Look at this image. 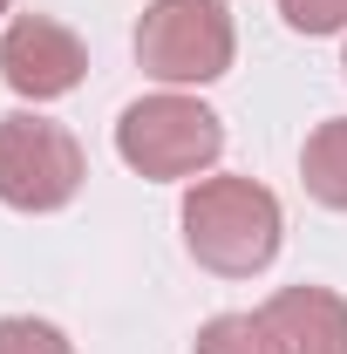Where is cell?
<instances>
[{
    "label": "cell",
    "mask_w": 347,
    "mask_h": 354,
    "mask_svg": "<svg viewBox=\"0 0 347 354\" xmlns=\"http://www.w3.org/2000/svg\"><path fill=\"white\" fill-rule=\"evenodd\" d=\"M184 245L191 259L218 272V279H252L279 259V239H286V212L279 198L265 191L259 177H198L184 191Z\"/></svg>",
    "instance_id": "6da1fadb"
},
{
    "label": "cell",
    "mask_w": 347,
    "mask_h": 354,
    "mask_svg": "<svg viewBox=\"0 0 347 354\" xmlns=\"http://www.w3.org/2000/svg\"><path fill=\"white\" fill-rule=\"evenodd\" d=\"M218 150H225V123H218V109H205L198 95H177V88L136 95L130 109L116 116V157L136 177L177 184V177L212 171Z\"/></svg>",
    "instance_id": "7a4b0ae2"
},
{
    "label": "cell",
    "mask_w": 347,
    "mask_h": 354,
    "mask_svg": "<svg viewBox=\"0 0 347 354\" xmlns=\"http://www.w3.org/2000/svg\"><path fill=\"white\" fill-rule=\"evenodd\" d=\"M238 55V35H232V14L225 0H150L143 21H136V62L143 75L171 88H198L218 82Z\"/></svg>",
    "instance_id": "3957f363"
},
{
    "label": "cell",
    "mask_w": 347,
    "mask_h": 354,
    "mask_svg": "<svg viewBox=\"0 0 347 354\" xmlns=\"http://www.w3.org/2000/svg\"><path fill=\"white\" fill-rule=\"evenodd\" d=\"M82 143L35 109L0 116V205L14 212H62L82 191Z\"/></svg>",
    "instance_id": "277c9868"
},
{
    "label": "cell",
    "mask_w": 347,
    "mask_h": 354,
    "mask_svg": "<svg viewBox=\"0 0 347 354\" xmlns=\"http://www.w3.org/2000/svg\"><path fill=\"white\" fill-rule=\"evenodd\" d=\"M82 75H88V48L55 14H21L0 35V82L28 102H55V95L82 88Z\"/></svg>",
    "instance_id": "5b68a950"
},
{
    "label": "cell",
    "mask_w": 347,
    "mask_h": 354,
    "mask_svg": "<svg viewBox=\"0 0 347 354\" xmlns=\"http://www.w3.org/2000/svg\"><path fill=\"white\" fill-rule=\"evenodd\" d=\"M259 313L286 341V354H347V300L334 286H279Z\"/></svg>",
    "instance_id": "8992f818"
},
{
    "label": "cell",
    "mask_w": 347,
    "mask_h": 354,
    "mask_svg": "<svg viewBox=\"0 0 347 354\" xmlns=\"http://www.w3.org/2000/svg\"><path fill=\"white\" fill-rule=\"evenodd\" d=\"M300 184L313 205L327 212H347V116H327L320 130L306 136L300 150Z\"/></svg>",
    "instance_id": "52a82bcc"
},
{
    "label": "cell",
    "mask_w": 347,
    "mask_h": 354,
    "mask_svg": "<svg viewBox=\"0 0 347 354\" xmlns=\"http://www.w3.org/2000/svg\"><path fill=\"white\" fill-rule=\"evenodd\" d=\"M191 354H286V341L272 334L265 313H218V320L198 327Z\"/></svg>",
    "instance_id": "ba28073f"
},
{
    "label": "cell",
    "mask_w": 347,
    "mask_h": 354,
    "mask_svg": "<svg viewBox=\"0 0 347 354\" xmlns=\"http://www.w3.org/2000/svg\"><path fill=\"white\" fill-rule=\"evenodd\" d=\"M0 354H75L68 334L55 320H35V313H7L0 320Z\"/></svg>",
    "instance_id": "9c48e42d"
},
{
    "label": "cell",
    "mask_w": 347,
    "mask_h": 354,
    "mask_svg": "<svg viewBox=\"0 0 347 354\" xmlns=\"http://www.w3.org/2000/svg\"><path fill=\"white\" fill-rule=\"evenodd\" d=\"M293 35H341L347 28V0H279Z\"/></svg>",
    "instance_id": "30bf717a"
},
{
    "label": "cell",
    "mask_w": 347,
    "mask_h": 354,
    "mask_svg": "<svg viewBox=\"0 0 347 354\" xmlns=\"http://www.w3.org/2000/svg\"><path fill=\"white\" fill-rule=\"evenodd\" d=\"M0 14H7V0H0Z\"/></svg>",
    "instance_id": "8fae6325"
},
{
    "label": "cell",
    "mask_w": 347,
    "mask_h": 354,
    "mask_svg": "<svg viewBox=\"0 0 347 354\" xmlns=\"http://www.w3.org/2000/svg\"><path fill=\"white\" fill-rule=\"evenodd\" d=\"M341 68H347V55H341Z\"/></svg>",
    "instance_id": "7c38bea8"
}]
</instances>
